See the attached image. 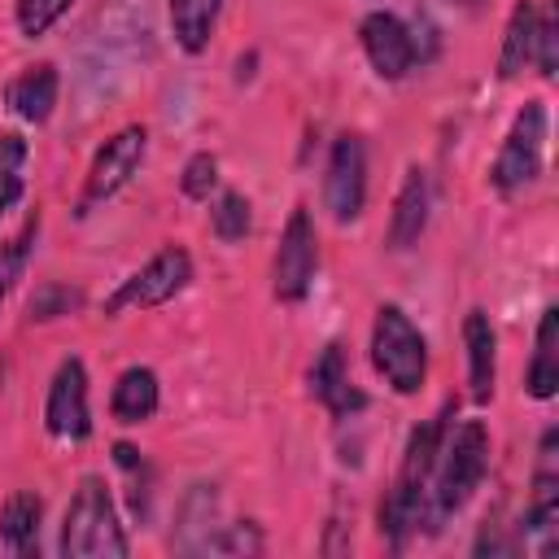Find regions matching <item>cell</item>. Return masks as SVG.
<instances>
[{
	"instance_id": "cell-29",
	"label": "cell",
	"mask_w": 559,
	"mask_h": 559,
	"mask_svg": "<svg viewBox=\"0 0 559 559\" xmlns=\"http://www.w3.org/2000/svg\"><path fill=\"white\" fill-rule=\"evenodd\" d=\"M79 306H83V293H79V288H70V284H44V288L31 297L26 314H31L35 323H48V319H61V314H70V310H79Z\"/></svg>"
},
{
	"instance_id": "cell-20",
	"label": "cell",
	"mask_w": 559,
	"mask_h": 559,
	"mask_svg": "<svg viewBox=\"0 0 559 559\" xmlns=\"http://www.w3.org/2000/svg\"><path fill=\"white\" fill-rule=\"evenodd\" d=\"M166 17H170V35H175L179 52L201 57L218 31L223 0H166Z\"/></svg>"
},
{
	"instance_id": "cell-24",
	"label": "cell",
	"mask_w": 559,
	"mask_h": 559,
	"mask_svg": "<svg viewBox=\"0 0 559 559\" xmlns=\"http://www.w3.org/2000/svg\"><path fill=\"white\" fill-rule=\"evenodd\" d=\"M35 240H39V214H31V218L22 223V231H17L13 240H4V245H0V306H4V297L13 293V284L22 280V271H26V262H31Z\"/></svg>"
},
{
	"instance_id": "cell-17",
	"label": "cell",
	"mask_w": 559,
	"mask_h": 559,
	"mask_svg": "<svg viewBox=\"0 0 559 559\" xmlns=\"http://www.w3.org/2000/svg\"><path fill=\"white\" fill-rule=\"evenodd\" d=\"M157 406H162V380H157V371L144 367V362L122 367L118 380H114V389H109V415H114V424L140 428V424H148L157 415Z\"/></svg>"
},
{
	"instance_id": "cell-8",
	"label": "cell",
	"mask_w": 559,
	"mask_h": 559,
	"mask_svg": "<svg viewBox=\"0 0 559 559\" xmlns=\"http://www.w3.org/2000/svg\"><path fill=\"white\" fill-rule=\"evenodd\" d=\"M314 271H319V231H314V218L306 205H293L284 231H280V245H275V258H271V293L275 301L284 306H297L310 297V284H314Z\"/></svg>"
},
{
	"instance_id": "cell-11",
	"label": "cell",
	"mask_w": 559,
	"mask_h": 559,
	"mask_svg": "<svg viewBox=\"0 0 559 559\" xmlns=\"http://www.w3.org/2000/svg\"><path fill=\"white\" fill-rule=\"evenodd\" d=\"M323 210L332 214V223H358L367 210V144L362 135L345 131L332 140L328 148V166H323Z\"/></svg>"
},
{
	"instance_id": "cell-14",
	"label": "cell",
	"mask_w": 559,
	"mask_h": 559,
	"mask_svg": "<svg viewBox=\"0 0 559 559\" xmlns=\"http://www.w3.org/2000/svg\"><path fill=\"white\" fill-rule=\"evenodd\" d=\"M310 397L332 415V419H354L362 406H367V393L349 380V367H345V345H323V354L314 358L310 367Z\"/></svg>"
},
{
	"instance_id": "cell-26",
	"label": "cell",
	"mask_w": 559,
	"mask_h": 559,
	"mask_svg": "<svg viewBox=\"0 0 559 559\" xmlns=\"http://www.w3.org/2000/svg\"><path fill=\"white\" fill-rule=\"evenodd\" d=\"M114 463L127 472V480H131V507H135V515H148V498H153V472H148V463H144V450H135L131 441H118L114 445Z\"/></svg>"
},
{
	"instance_id": "cell-19",
	"label": "cell",
	"mask_w": 559,
	"mask_h": 559,
	"mask_svg": "<svg viewBox=\"0 0 559 559\" xmlns=\"http://www.w3.org/2000/svg\"><path fill=\"white\" fill-rule=\"evenodd\" d=\"M524 393L533 402H550L559 393V310L546 306L537 319V336H533V358H528V376H524Z\"/></svg>"
},
{
	"instance_id": "cell-28",
	"label": "cell",
	"mask_w": 559,
	"mask_h": 559,
	"mask_svg": "<svg viewBox=\"0 0 559 559\" xmlns=\"http://www.w3.org/2000/svg\"><path fill=\"white\" fill-rule=\"evenodd\" d=\"M218 188V157L210 148H197L188 162H183V175H179V192L188 201H210V192Z\"/></svg>"
},
{
	"instance_id": "cell-15",
	"label": "cell",
	"mask_w": 559,
	"mask_h": 559,
	"mask_svg": "<svg viewBox=\"0 0 559 559\" xmlns=\"http://www.w3.org/2000/svg\"><path fill=\"white\" fill-rule=\"evenodd\" d=\"M463 349H467V393L476 406H489L498 384V328L485 314V306H472L463 314Z\"/></svg>"
},
{
	"instance_id": "cell-13",
	"label": "cell",
	"mask_w": 559,
	"mask_h": 559,
	"mask_svg": "<svg viewBox=\"0 0 559 559\" xmlns=\"http://www.w3.org/2000/svg\"><path fill=\"white\" fill-rule=\"evenodd\" d=\"M428 214H432V183H428V170H424V166H406L402 188H397L393 210H389L384 245H389L393 253L415 249L419 236L428 231Z\"/></svg>"
},
{
	"instance_id": "cell-16",
	"label": "cell",
	"mask_w": 559,
	"mask_h": 559,
	"mask_svg": "<svg viewBox=\"0 0 559 559\" xmlns=\"http://www.w3.org/2000/svg\"><path fill=\"white\" fill-rule=\"evenodd\" d=\"M57 96H61V79H57V66L52 61H31L22 66L9 83H4V105L9 114H17L22 122L31 127H44L57 109Z\"/></svg>"
},
{
	"instance_id": "cell-30",
	"label": "cell",
	"mask_w": 559,
	"mask_h": 559,
	"mask_svg": "<svg viewBox=\"0 0 559 559\" xmlns=\"http://www.w3.org/2000/svg\"><path fill=\"white\" fill-rule=\"evenodd\" d=\"M214 550H223V555H258V550H262V533H258L253 520L223 524L218 537H214Z\"/></svg>"
},
{
	"instance_id": "cell-21",
	"label": "cell",
	"mask_w": 559,
	"mask_h": 559,
	"mask_svg": "<svg viewBox=\"0 0 559 559\" xmlns=\"http://www.w3.org/2000/svg\"><path fill=\"white\" fill-rule=\"evenodd\" d=\"M533 26H537V0H515L507 26H502V48H498V79L511 83L533 66Z\"/></svg>"
},
{
	"instance_id": "cell-4",
	"label": "cell",
	"mask_w": 559,
	"mask_h": 559,
	"mask_svg": "<svg viewBox=\"0 0 559 559\" xmlns=\"http://www.w3.org/2000/svg\"><path fill=\"white\" fill-rule=\"evenodd\" d=\"M367 349H371L376 376L397 397H415L424 389V380H428V336L415 328V319L397 301L376 306Z\"/></svg>"
},
{
	"instance_id": "cell-10",
	"label": "cell",
	"mask_w": 559,
	"mask_h": 559,
	"mask_svg": "<svg viewBox=\"0 0 559 559\" xmlns=\"http://www.w3.org/2000/svg\"><path fill=\"white\" fill-rule=\"evenodd\" d=\"M555 441H559V432L546 428L542 445H537V472H533L528 511L520 520V542L537 559H550L559 550V454H555Z\"/></svg>"
},
{
	"instance_id": "cell-25",
	"label": "cell",
	"mask_w": 559,
	"mask_h": 559,
	"mask_svg": "<svg viewBox=\"0 0 559 559\" xmlns=\"http://www.w3.org/2000/svg\"><path fill=\"white\" fill-rule=\"evenodd\" d=\"M70 9H74V0H13L17 35L22 39H44Z\"/></svg>"
},
{
	"instance_id": "cell-5",
	"label": "cell",
	"mask_w": 559,
	"mask_h": 559,
	"mask_svg": "<svg viewBox=\"0 0 559 559\" xmlns=\"http://www.w3.org/2000/svg\"><path fill=\"white\" fill-rule=\"evenodd\" d=\"M546 135H550V109L542 96L524 100L489 162V188L502 197V201H515L524 197L537 179H542V166H546Z\"/></svg>"
},
{
	"instance_id": "cell-18",
	"label": "cell",
	"mask_w": 559,
	"mask_h": 559,
	"mask_svg": "<svg viewBox=\"0 0 559 559\" xmlns=\"http://www.w3.org/2000/svg\"><path fill=\"white\" fill-rule=\"evenodd\" d=\"M39 524H44V498L35 489H13L0 507V550L17 559L39 555Z\"/></svg>"
},
{
	"instance_id": "cell-1",
	"label": "cell",
	"mask_w": 559,
	"mask_h": 559,
	"mask_svg": "<svg viewBox=\"0 0 559 559\" xmlns=\"http://www.w3.org/2000/svg\"><path fill=\"white\" fill-rule=\"evenodd\" d=\"M454 406H441L432 419H424L402 450V467L393 476V489L380 502V537L393 550H406V542L419 533V524H428V485H432V467H437V450L445 441Z\"/></svg>"
},
{
	"instance_id": "cell-7",
	"label": "cell",
	"mask_w": 559,
	"mask_h": 559,
	"mask_svg": "<svg viewBox=\"0 0 559 559\" xmlns=\"http://www.w3.org/2000/svg\"><path fill=\"white\" fill-rule=\"evenodd\" d=\"M197 266L192 253L183 245H162L140 271H131L109 297H105V319H118L127 310H157L166 301H175L188 284H192Z\"/></svg>"
},
{
	"instance_id": "cell-12",
	"label": "cell",
	"mask_w": 559,
	"mask_h": 559,
	"mask_svg": "<svg viewBox=\"0 0 559 559\" xmlns=\"http://www.w3.org/2000/svg\"><path fill=\"white\" fill-rule=\"evenodd\" d=\"M358 44H362V57L367 66L376 70V79L384 83H402L415 61H419V44H415V31L389 13V9H371L362 22H358Z\"/></svg>"
},
{
	"instance_id": "cell-27",
	"label": "cell",
	"mask_w": 559,
	"mask_h": 559,
	"mask_svg": "<svg viewBox=\"0 0 559 559\" xmlns=\"http://www.w3.org/2000/svg\"><path fill=\"white\" fill-rule=\"evenodd\" d=\"M533 66L542 79H555L559 70V22L550 4H537V26H533Z\"/></svg>"
},
{
	"instance_id": "cell-22",
	"label": "cell",
	"mask_w": 559,
	"mask_h": 559,
	"mask_svg": "<svg viewBox=\"0 0 559 559\" xmlns=\"http://www.w3.org/2000/svg\"><path fill=\"white\" fill-rule=\"evenodd\" d=\"M26 166H31L26 135L22 131H0V223L26 197Z\"/></svg>"
},
{
	"instance_id": "cell-2",
	"label": "cell",
	"mask_w": 559,
	"mask_h": 559,
	"mask_svg": "<svg viewBox=\"0 0 559 559\" xmlns=\"http://www.w3.org/2000/svg\"><path fill=\"white\" fill-rule=\"evenodd\" d=\"M489 472V428L480 419H463L445 428V441L437 450L432 485H428V528L437 533L445 520H454L480 489Z\"/></svg>"
},
{
	"instance_id": "cell-3",
	"label": "cell",
	"mask_w": 559,
	"mask_h": 559,
	"mask_svg": "<svg viewBox=\"0 0 559 559\" xmlns=\"http://www.w3.org/2000/svg\"><path fill=\"white\" fill-rule=\"evenodd\" d=\"M57 550L66 559H127L131 555V537H127V524L118 515V502L105 476L87 472L74 485L70 507L61 515Z\"/></svg>"
},
{
	"instance_id": "cell-9",
	"label": "cell",
	"mask_w": 559,
	"mask_h": 559,
	"mask_svg": "<svg viewBox=\"0 0 559 559\" xmlns=\"http://www.w3.org/2000/svg\"><path fill=\"white\" fill-rule=\"evenodd\" d=\"M44 428L52 441L79 445L92 437V389H87V367L79 354L61 358L48 393H44Z\"/></svg>"
},
{
	"instance_id": "cell-23",
	"label": "cell",
	"mask_w": 559,
	"mask_h": 559,
	"mask_svg": "<svg viewBox=\"0 0 559 559\" xmlns=\"http://www.w3.org/2000/svg\"><path fill=\"white\" fill-rule=\"evenodd\" d=\"M210 231L223 245H240L253 231V205H249V197L236 192V188H223L214 197V205H210Z\"/></svg>"
},
{
	"instance_id": "cell-6",
	"label": "cell",
	"mask_w": 559,
	"mask_h": 559,
	"mask_svg": "<svg viewBox=\"0 0 559 559\" xmlns=\"http://www.w3.org/2000/svg\"><path fill=\"white\" fill-rule=\"evenodd\" d=\"M148 157V127L144 122H127L118 127L87 162V175H83V188H79V201H74V214L87 218L92 210H100L105 201H114L144 166Z\"/></svg>"
},
{
	"instance_id": "cell-31",
	"label": "cell",
	"mask_w": 559,
	"mask_h": 559,
	"mask_svg": "<svg viewBox=\"0 0 559 559\" xmlns=\"http://www.w3.org/2000/svg\"><path fill=\"white\" fill-rule=\"evenodd\" d=\"M459 4H476V0H459Z\"/></svg>"
}]
</instances>
